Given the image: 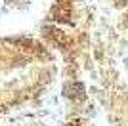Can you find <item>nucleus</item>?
Returning a JSON list of instances; mask_svg holds the SVG:
<instances>
[{
    "label": "nucleus",
    "mask_w": 128,
    "mask_h": 126,
    "mask_svg": "<svg viewBox=\"0 0 128 126\" xmlns=\"http://www.w3.org/2000/svg\"><path fill=\"white\" fill-rule=\"evenodd\" d=\"M84 94V88H82V84H69V86H65V96H69V98H80V96Z\"/></svg>",
    "instance_id": "obj_1"
}]
</instances>
